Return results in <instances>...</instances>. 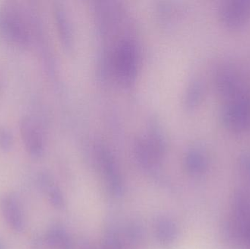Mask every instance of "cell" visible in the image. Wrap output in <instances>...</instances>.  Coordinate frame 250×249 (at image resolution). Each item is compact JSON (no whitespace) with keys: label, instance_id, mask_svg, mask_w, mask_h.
Returning a JSON list of instances; mask_svg holds the SVG:
<instances>
[{"label":"cell","instance_id":"7c38bea8","mask_svg":"<svg viewBox=\"0 0 250 249\" xmlns=\"http://www.w3.org/2000/svg\"><path fill=\"white\" fill-rule=\"evenodd\" d=\"M205 159L200 153H195L189 156V168L194 173H200L205 168Z\"/></svg>","mask_w":250,"mask_h":249},{"label":"cell","instance_id":"277c9868","mask_svg":"<svg viewBox=\"0 0 250 249\" xmlns=\"http://www.w3.org/2000/svg\"><path fill=\"white\" fill-rule=\"evenodd\" d=\"M0 210L9 228L16 233L25 229V219L19 200L13 194H6L0 201Z\"/></svg>","mask_w":250,"mask_h":249},{"label":"cell","instance_id":"5b68a950","mask_svg":"<svg viewBox=\"0 0 250 249\" xmlns=\"http://www.w3.org/2000/svg\"><path fill=\"white\" fill-rule=\"evenodd\" d=\"M222 21L230 28L240 27L250 16V1H227L220 7Z\"/></svg>","mask_w":250,"mask_h":249},{"label":"cell","instance_id":"9c48e42d","mask_svg":"<svg viewBox=\"0 0 250 249\" xmlns=\"http://www.w3.org/2000/svg\"><path fill=\"white\" fill-rule=\"evenodd\" d=\"M45 241L51 249H71L70 241L65 232L58 227H54L48 231Z\"/></svg>","mask_w":250,"mask_h":249},{"label":"cell","instance_id":"3957f363","mask_svg":"<svg viewBox=\"0 0 250 249\" xmlns=\"http://www.w3.org/2000/svg\"><path fill=\"white\" fill-rule=\"evenodd\" d=\"M20 134L28 153L33 158L41 157L44 151L43 138L36 121L30 116L22 118Z\"/></svg>","mask_w":250,"mask_h":249},{"label":"cell","instance_id":"4fadbf2b","mask_svg":"<svg viewBox=\"0 0 250 249\" xmlns=\"http://www.w3.org/2000/svg\"><path fill=\"white\" fill-rule=\"evenodd\" d=\"M241 166L242 171L250 180V153H246L241 159Z\"/></svg>","mask_w":250,"mask_h":249},{"label":"cell","instance_id":"52a82bcc","mask_svg":"<svg viewBox=\"0 0 250 249\" xmlns=\"http://www.w3.org/2000/svg\"><path fill=\"white\" fill-rule=\"evenodd\" d=\"M117 70L123 77L132 75L135 64L133 50L129 45H123L119 48L117 54Z\"/></svg>","mask_w":250,"mask_h":249},{"label":"cell","instance_id":"8992f818","mask_svg":"<svg viewBox=\"0 0 250 249\" xmlns=\"http://www.w3.org/2000/svg\"><path fill=\"white\" fill-rule=\"evenodd\" d=\"M219 90L224 97L232 99L244 93L237 76L230 70H222L217 77Z\"/></svg>","mask_w":250,"mask_h":249},{"label":"cell","instance_id":"6da1fadb","mask_svg":"<svg viewBox=\"0 0 250 249\" xmlns=\"http://www.w3.org/2000/svg\"><path fill=\"white\" fill-rule=\"evenodd\" d=\"M0 35L18 46H26L30 42L29 22L21 10L11 3L0 7Z\"/></svg>","mask_w":250,"mask_h":249},{"label":"cell","instance_id":"9a60e30c","mask_svg":"<svg viewBox=\"0 0 250 249\" xmlns=\"http://www.w3.org/2000/svg\"><path fill=\"white\" fill-rule=\"evenodd\" d=\"M0 249H4V243L0 240Z\"/></svg>","mask_w":250,"mask_h":249},{"label":"cell","instance_id":"ba28073f","mask_svg":"<svg viewBox=\"0 0 250 249\" xmlns=\"http://www.w3.org/2000/svg\"><path fill=\"white\" fill-rule=\"evenodd\" d=\"M38 183L41 189L48 194L50 202L55 207L62 208L64 206V199L60 190L55 187L51 178L46 174H41L38 177Z\"/></svg>","mask_w":250,"mask_h":249},{"label":"cell","instance_id":"7a4b0ae2","mask_svg":"<svg viewBox=\"0 0 250 249\" xmlns=\"http://www.w3.org/2000/svg\"><path fill=\"white\" fill-rule=\"evenodd\" d=\"M223 122L235 132L245 131L250 128V96L242 93L230 99L223 113Z\"/></svg>","mask_w":250,"mask_h":249},{"label":"cell","instance_id":"30bf717a","mask_svg":"<svg viewBox=\"0 0 250 249\" xmlns=\"http://www.w3.org/2000/svg\"><path fill=\"white\" fill-rule=\"evenodd\" d=\"M175 228L169 221H161L159 224L158 235L163 244H170L175 238Z\"/></svg>","mask_w":250,"mask_h":249},{"label":"cell","instance_id":"8fae6325","mask_svg":"<svg viewBox=\"0 0 250 249\" xmlns=\"http://www.w3.org/2000/svg\"><path fill=\"white\" fill-rule=\"evenodd\" d=\"M13 144L11 132L4 126H0V149L4 152L10 150Z\"/></svg>","mask_w":250,"mask_h":249},{"label":"cell","instance_id":"5bb4252c","mask_svg":"<svg viewBox=\"0 0 250 249\" xmlns=\"http://www.w3.org/2000/svg\"><path fill=\"white\" fill-rule=\"evenodd\" d=\"M44 243L45 241H42L41 238H34L33 241L31 242V249H44Z\"/></svg>","mask_w":250,"mask_h":249}]
</instances>
